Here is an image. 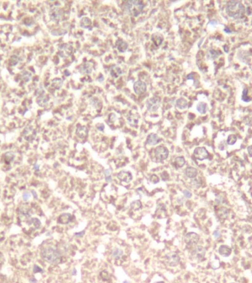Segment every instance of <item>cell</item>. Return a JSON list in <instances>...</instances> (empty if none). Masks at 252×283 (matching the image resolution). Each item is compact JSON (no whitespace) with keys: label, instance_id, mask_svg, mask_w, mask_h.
Wrapping results in <instances>:
<instances>
[{"label":"cell","instance_id":"obj_1","mask_svg":"<svg viewBox=\"0 0 252 283\" xmlns=\"http://www.w3.org/2000/svg\"><path fill=\"white\" fill-rule=\"evenodd\" d=\"M225 13L229 17L239 19L243 16L245 7L240 1H230L225 5Z\"/></svg>","mask_w":252,"mask_h":283},{"label":"cell","instance_id":"obj_2","mask_svg":"<svg viewBox=\"0 0 252 283\" xmlns=\"http://www.w3.org/2000/svg\"><path fill=\"white\" fill-rule=\"evenodd\" d=\"M41 256L46 262L51 264H57L61 261V254L56 248L45 247L41 251Z\"/></svg>","mask_w":252,"mask_h":283},{"label":"cell","instance_id":"obj_3","mask_svg":"<svg viewBox=\"0 0 252 283\" xmlns=\"http://www.w3.org/2000/svg\"><path fill=\"white\" fill-rule=\"evenodd\" d=\"M143 7H144V5L142 1L130 0L125 3L124 11L126 14L133 16V17H136L141 14Z\"/></svg>","mask_w":252,"mask_h":283},{"label":"cell","instance_id":"obj_4","mask_svg":"<svg viewBox=\"0 0 252 283\" xmlns=\"http://www.w3.org/2000/svg\"><path fill=\"white\" fill-rule=\"evenodd\" d=\"M22 137L27 142H32L36 137V131L32 126H27L22 131Z\"/></svg>","mask_w":252,"mask_h":283},{"label":"cell","instance_id":"obj_5","mask_svg":"<svg viewBox=\"0 0 252 283\" xmlns=\"http://www.w3.org/2000/svg\"><path fill=\"white\" fill-rule=\"evenodd\" d=\"M155 156L157 161H161L165 160L169 156V150L163 146H159L155 150Z\"/></svg>","mask_w":252,"mask_h":283},{"label":"cell","instance_id":"obj_6","mask_svg":"<svg viewBox=\"0 0 252 283\" xmlns=\"http://www.w3.org/2000/svg\"><path fill=\"white\" fill-rule=\"evenodd\" d=\"M160 105V99L158 97H153L149 98L147 102V108L149 111H156L159 109Z\"/></svg>","mask_w":252,"mask_h":283},{"label":"cell","instance_id":"obj_7","mask_svg":"<svg viewBox=\"0 0 252 283\" xmlns=\"http://www.w3.org/2000/svg\"><path fill=\"white\" fill-rule=\"evenodd\" d=\"M165 262L168 265L173 267V266H176L178 265L179 262H180V257H179L178 254L177 253L170 252L166 255Z\"/></svg>","mask_w":252,"mask_h":283},{"label":"cell","instance_id":"obj_8","mask_svg":"<svg viewBox=\"0 0 252 283\" xmlns=\"http://www.w3.org/2000/svg\"><path fill=\"white\" fill-rule=\"evenodd\" d=\"M50 17L54 22H59L63 17V10L59 7H53L50 10Z\"/></svg>","mask_w":252,"mask_h":283},{"label":"cell","instance_id":"obj_9","mask_svg":"<svg viewBox=\"0 0 252 283\" xmlns=\"http://www.w3.org/2000/svg\"><path fill=\"white\" fill-rule=\"evenodd\" d=\"M200 237L197 234L195 233V232H189V233L186 234V236L184 237V241L186 244L192 245H196L199 242Z\"/></svg>","mask_w":252,"mask_h":283},{"label":"cell","instance_id":"obj_10","mask_svg":"<svg viewBox=\"0 0 252 283\" xmlns=\"http://www.w3.org/2000/svg\"><path fill=\"white\" fill-rule=\"evenodd\" d=\"M194 156L197 159L202 161L209 157V153L205 148H197L194 151Z\"/></svg>","mask_w":252,"mask_h":283},{"label":"cell","instance_id":"obj_11","mask_svg":"<svg viewBox=\"0 0 252 283\" xmlns=\"http://www.w3.org/2000/svg\"><path fill=\"white\" fill-rule=\"evenodd\" d=\"M134 91L137 94H141L144 93L147 90V84L144 82L141 81H138L134 83L133 86Z\"/></svg>","mask_w":252,"mask_h":283},{"label":"cell","instance_id":"obj_12","mask_svg":"<svg viewBox=\"0 0 252 283\" xmlns=\"http://www.w3.org/2000/svg\"><path fill=\"white\" fill-rule=\"evenodd\" d=\"M31 208L27 204H22V205L19 208L18 214L20 217H24V218H27L31 216Z\"/></svg>","mask_w":252,"mask_h":283},{"label":"cell","instance_id":"obj_13","mask_svg":"<svg viewBox=\"0 0 252 283\" xmlns=\"http://www.w3.org/2000/svg\"><path fill=\"white\" fill-rule=\"evenodd\" d=\"M72 49L71 46H70L68 44H63L59 48V55L61 57L66 58L72 55Z\"/></svg>","mask_w":252,"mask_h":283},{"label":"cell","instance_id":"obj_14","mask_svg":"<svg viewBox=\"0 0 252 283\" xmlns=\"http://www.w3.org/2000/svg\"><path fill=\"white\" fill-rule=\"evenodd\" d=\"M139 118H140L139 115L138 114H135V113L130 112V113H129L127 116H126V119H127L128 122L130 124V126H134V127L137 126L138 123Z\"/></svg>","mask_w":252,"mask_h":283},{"label":"cell","instance_id":"obj_15","mask_svg":"<svg viewBox=\"0 0 252 283\" xmlns=\"http://www.w3.org/2000/svg\"><path fill=\"white\" fill-rule=\"evenodd\" d=\"M193 256H195L196 258L197 259H202L204 257L205 254H206V249L203 248L201 245H197L195 247V249H194L193 252H192Z\"/></svg>","mask_w":252,"mask_h":283},{"label":"cell","instance_id":"obj_16","mask_svg":"<svg viewBox=\"0 0 252 283\" xmlns=\"http://www.w3.org/2000/svg\"><path fill=\"white\" fill-rule=\"evenodd\" d=\"M118 178L121 181L126 182V183L131 181V180L132 179V174L130 173V172H127V171H121V172L118 174Z\"/></svg>","mask_w":252,"mask_h":283},{"label":"cell","instance_id":"obj_17","mask_svg":"<svg viewBox=\"0 0 252 283\" xmlns=\"http://www.w3.org/2000/svg\"><path fill=\"white\" fill-rule=\"evenodd\" d=\"M49 96L46 94H41V95L37 96L36 98V102L38 103L39 106H42V107H44L47 106L48 101H49Z\"/></svg>","mask_w":252,"mask_h":283},{"label":"cell","instance_id":"obj_18","mask_svg":"<svg viewBox=\"0 0 252 283\" xmlns=\"http://www.w3.org/2000/svg\"><path fill=\"white\" fill-rule=\"evenodd\" d=\"M160 139L155 134H150L147 139V144L149 145H155L159 143Z\"/></svg>","mask_w":252,"mask_h":283},{"label":"cell","instance_id":"obj_19","mask_svg":"<svg viewBox=\"0 0 252 283\" xmlns=\"http://www.w3.org/2000/svg\"><path fill=\"white\" fill-rule=\"evenodd\" d=\"M109 72L114 78H118L122 74V70L117 65H113L109 67Z\"/></svg>","mask_w":252,"mask_h":283},{"label":"cell","instance_id":"obj_20","mask_svg":"<svg viewBox=\"0 0 252 283\" xmlns=\"http://www.w3.org/2000/svg\"><path fill=\"white\" fill-rule=\"evenodd\" d=\"M115 46L121 53H124L128 48V44L122 39H118L115 43Z\"/></svg>","mask_w":252,"mask_h":283},{"label":"cell","instance_id":"obj_21","mask_svg":"<svg viewBox=\"0 0 252 283\" xmlns=\"http://www.w3.org/2000/svg\"><path fill=\"white\" fill-rule=\"evenodd\" d=\"M88 134V129L86 126H79L76 129V135L80 138H85Z\"/></svg>","mask_w":252,"mask_h":283},{"label":"cell","instance_id":"obj_22","mask_svg":"<svg viewBox=\"0 0 252 283\" xmlns=\"http://www.w3.org/2000/svg\"><path fill=\"white\" fill-rule=\"evenodd\" d=\"M72 215L69 213H64L62 215L59 216V219H58V222L61 224H67V223H70L72 221Z\"/></svg>","mask_w":252,"mask_h":283},{"label":"cell","instance_id":"obj_23","mask_svg":"<svg viewBox=\"0 0 252 283\" xmlns=\"http://www.w3.org/2000/svg\"><path fill=\"white\" fill-rule=\"evenodd\" d=\"M218 252L221 256L229 257L231 254V249L225 245H220L218 249Z\"/></svg>","mask_w":252,"mask_h":283},{"label":"cell","instance_id":"obj_24","mask_svg":"<svg viewBox=\"0 0 252 283\" xmlns=\"http://www.w3.org/2000/svg\"><path fill=\"white\" fill-rule=\"evenodd\" d=\"M222 55V53L220 50H214V49H210L208 50L207 53V58L211 60H214V59L217 58L220 55Z\"/></svg>","mask_w":252,"mask_h":283},{"label":"cell","instance_id":"obj_25","mask_svg":"<svg viewBox=\"0 0 252 283\" xmlns=\"http://www.w3.org/2000/svg\"><path fill=\"white\" fill-rule=\"evenodd\" d=\"M151 40L156 46H159L163 42V38L161 35L158 34V33H155L151 37Z\"/></svg>","mask_w":252,"mask_h":283},{"label":"cell","instance_id":"obj_26","mask_svg":"<svg viewBox=\"0 0 252 283\" xmlns=\"http://www.w3.org/2000/svg\"><path fill=\"white\" fill-rule=\"evenodd\" d=\"M185 173H186V176H187L188 178H195V177L197 176L198 172H197V170L196 168H195V167H188L186 169V170H185Z\"/></svg>","mask_w":252,"mask_h":283},{"label":"cell","instance_id":"obj_27","mask_svg":"<svg viewBox=\"0 0 252 283\" xmlns=\"http://www.w3.org/2000/svg\"><path fill=\"white\" fill-rule=\"evenodd\" d=\"M91 25H92V22H91V20L88 17L82 18L81 21H80V26H81L82 28L89 29Z\"/></svg>","mask_w":252,"mask_h":283},{"label":"cell","instance_id":"obj_28","mask_svg":"<svg viewBox=\"0 0 252 283\" xmlns=\"http://www.w3.org/2000/svg\"><path fill=\"white\" fill-rule=\"evenodd\" d=\"M27 222L29 226H32L33 229H37L41 226V222L38 218H30Z\"/></svg>","mask_w":252,"mask_h":283},{"label":"cell","instance_id":"obj_29","mask_svg":"<svg viewBox=\"0 0 252 283\" xmlns=\"http://www.w3.org/2000/svg\"><path fill=\"white\" fill-rule=\"evenodd\" d=\"M15 158V154L13 152L11 151H8L7 153H5V155H4V160H5V162L7 164V165H9L14 160Z\"/></svg>","mask_w":252,"mask_h":283},{"label":"cell","instance_id":"obj_30","mask_svg":"<svg viewBox=\"0 0 252 283\" xmlns=\"http://www.w3.org/2000/svg\"><path fill=\"white\" fill-rule=\"evenodd\" d=\"M217 215L222 219H225L229 215V210L225 207H220L217 212Z\"/></svg>","mask_w":252,"mask_h":283},{"label":"cell","instance_id":"obj_31","mask_svg":"<svg viewBox=\"0 0 252 283\" xmlns=\"http://www.w3.org/2000/svg\"><path fill=\"white\" fill-rule=\"evenodd\" d=\"M63 85V81L61 78H54L52 81V86L55 89H60Z\"/></svg>","mask_w":252,"mask_h":283},{"label":"cell","instance_id":"obj_32","mask_svg":"<svg viewBox=\"0 0 252 283\" xmlns=\"http://www.w3.org/2000/svg\"><path fill=\"white\" fill-rule=\"evenodd\" d=\"M176 106L178 109H186V108H187L188 103L187 101H186V100H185L184 98H179L176 101Z\"/></svg>","mask_w":252,"mask_h":283},{"label":"cell","instance_id":"obj_33","mask_svg":"<svg viewBox=\"0 0 252 283\" xmlns=\"http://www.w3.org/2000/svg\"><path fill=\"white\" fill-rule=\"evenodd\" d=\"M20 75H21V79L25 83L29 82L31 80V78H32V74L28 71H23V72H22Z\"/></svg>","mask_w":252,"mask_h":283},{"label":"cell","instance_id":"obj_34","mask_svg":"<svg viewBox=\"0 0 252 283\" xmlns=\"http://www.w3.org/2000/svg\"><path fill=\"white\" fill-rule=\"evenodd\" d=\"M186 163V161H185V159L183 156H179V157H177L176 159H175V162H174V165L176 168H180V167H182Z\"/></svg>","mask_w":252,"mask_h":283},{"label":"cell","instance_id":"obj_35","mask_svg":"<svg viewBox=\"0 0 252 283\" xmlns=\"http://www.w3.org/2000/svg\"><path fill=\"white\" fill-rule=\"evenodd\" d=\"M81 70L86 74H90L93 72V64L90 62H86L82 66Z\"/></svg>","mask_w":252,"mask_h":283},{"label":"cell","instance_id":"obj_36","mask_svg":"<svg viewBox=\"0 0 252 283\" xmlns=\"http://www.w3.org/2000/svg\"><path fill=\"white\" fill-rule=\"evenodd\" d=\"M197 110L199 111L200 114H206L207 110H208V106H207L206 103H203V102H200L197 104Z\"/></svg>","mask_w":252,"mask_h":283},{"label":"cell","instance_id":"obj_37","mask_svg":"<svg viewBox=\"0 0 252 283\" xmlns=\"http://www.w3.org/2000/svg\"><path fill=\"white\" fill-rule=\"evenodd\" d=\"M19 61H20V58L17 55H11L10 58L9 64H10V66H16V64H19Z\"/></svg>","mask_w":252,"mask_h":283},{"label":"cell","instance_id":"obj_38","mask_svg":"<svg viewBox=\"0 0 252 283\" xmlns=\"http://www.w3.org/2000/svg\"><path fill=\"white\" fill-rule=\"evenodd\" d=\"M112 254H113V257L114 258L118 260V259H120L121 257H122L123 251L121 250L120 249H115L113 251Z\"/></svg>","mask_w":252,"mask_h":283},{"label":"cell","instance_id":"obj_39","mask_svg":"<svg viewBox=\"0 0 252 283\" xmlns=\"http://www.w3.org/2000/svg\"><path fill=\"white\" fill-rule=\"evenodd\" d=\"M237 140H238V138H237L236 136L234 134L229 135V137H228V139H227V144L229 145H233L235 144V142H236Z\"/></svg>","mask_w":252,"mask_h":283},{"label":"cell","instance_id":"obj_40","mask_svg":"<svg viewBox=\"0 0 252 283\" xmlns=\"http://www.w3.org/2000/svg\"><path fill=\"white\" fill-rule=\"evenodd\" d=\"M141 206H142V204L140 201H135L131 204V208L133 210H138L141 209Z\"/></svg>","mask_w":252,"mask_h":283},{"label":"cell","instance_id":"obj_41","mask_svg":"<svg viewBox=\"0 0 252 283\" xmlns=\"http://www.w3.org/2000/svg\"><path fill=\"white\" fill-rule=\"evenodd\" d=\"M248 89H245L243 90V92H242V101H244V102H250V101H251V98H249V96L247 95V94H248Z\"/></svg>","mask_w":252,"mask_h":283},{"label":"cell","instance_id":"obj_42","mask_svg":"<svg viewBox=\"0 0 252 283\" xmlns=\"http://www.w3.org/2000/svg\"><path fill=\"white\" fill-rule=\"evenodd\" d=\"M90 103L96 108L98 107V106H101V102L98 100V99H97L96 98H92V99L90 100Z\"/></svg>","mask_w":252,"mask_h":283},{"label":"cell","instance_id":"obj_43","mask_svg":"<svg viewBox=\"0 0 252 283\" xmlns=\"http://www.w3.org/2000/svg\"><path fill=\"white\" fill-rule=\"evenodd\" d=\"M100 276L101 277V279L102 280H109V273L107 272V271H101V272L100 273Z\"/></svg>","mask_w":252,"mask_h":283},{"label":"cell","instance_id":"obj_44","mask_svg":"<svg viewBox=\"0 0 252 283\" xmlns=\"http://www.w3.org/2000/svg\"><path fill=\"white\" fill-rule=\"evenodd\" d=\"M149 180H150V181L152 182V183L156 184L159 181V178H158V176H156V175H152Z\"/></svg>","mask_w":252,"mask_h":283},{"label":"cell","instance_id":"obj_45","mask_svg":"<svg viewBox=\"0 0 252 283\" xmlns=\"http://www.w3.org/2000/svg\"><path fill=\"white\" fill-rule=\"evenodd\" d=\"M33 272L34 273H38V272H40V273H42L43 272V270L41 269L40 267H39L38 265H34V267H33Z\"/></svg>","mask_w":252,"mask_h":283},{"label":"cell","instance_id":"obj_46","mask_svg":"<svg viewBox=\"0 0 252 283\" xmlns=\"http://www.w3.org/2000/svg\"><path fill=\"white\" fill-rule=\"evenodd\" d=\"M219 149L221 150H225L226 149V144H225V142H221L220 144L219 145Z\"/></svg>","mask_w":252,"mask_h":283},{"label":"cell","instance_id":"obj_47","mask_svg":"<svg viewBox=\"0 0 252 283\" xmlns=\"http://www.w3.org/2000/svg\"><path fill=\"white\" fill-rule=\"evenodd\" d=\"M184 195H185V197H186V198H191V197H192L191 192L187 190V189H185V190H184Z\"/></svg>","mask_w":252,"mask_h":283},{"label":"cell","instance_id":"obj_48","mask_svg":"<svg viewBox=\"0 0 252 283\" xmlns=\"http://www.w3.org/2000/svg\"><path fill=\"white\" fill-rule=\"evenodd\" d=\"M161 178L163 181H167L168 178H169V174H168L167 172H163V173L161 174Z\"/></svg>","mask_w":252,"mask_h":283},{"label":"cell","instance_id":"obj_49","mask_svg":"<svg viewBox=\"0 0 252 283\" xmlns=\"http://www.w3.org/2000/svg\"><path fill=\"white\" fill-rule=\"evenodd\" d=\"M30 197H31V194H30L29 193H24V194H23V196H22V198H23L24 201H27L29 199Z\"/></svg>","mask_w":252,"mask_h":283},{"label":"cell","instance_id":"obj_50","mask_svg":"<svg viewBox=\"0 0 252 283\" xmlns=\"http://www.w3.org/2000/svg\"><path fill=\"white\" fill-rule=\"evenodd\" d=\"M192 184H193L194 186H195V187H200V182L198 181L197 180H193L192 181Z\"/></svg>","mask_w":252,"mask_h":283},{"label":"cell","instance_id":"obj_51","mask_svg":"<svg viewBox=\"0 0 252 283\" xmlns=\"http://www.w3.org/2000/svg\"><path fill=\"white\" fill-rule=\"evenodd\" d=\"M96 128H98V129L99 130V131H103L104 129V124H98L96 126Z\"/></svg>","mask_w":252,"mask_h":283},{"label":"cell","instance_id":"obj_52","mask_svg":"<svg viewBox=\"0 0 252 283\" xmlns=\"http://www.w3.org/2000/svg\"><path fill=\"white\" fill-rule=\"evenodd\" d=\"M213 235H214V237H215V238L220 237V232H218V231H214V233H213Z\"/></svg>","mask_w":252,"mask_h":283},{"label":"cell","instance_id":"obj_53","mask_svg":"<svg viewBox=\"0 0 252 283\" xmlns=\"http://www.w3.org/2000/svg\"><path fill=\"white\" fill-rule=\"evenodd\" d=\"M247 150H248V153H249V156H251V157H252V145H250L249 148H248Z\"/></svg>","mask_w":252,"mask_h":283},{"label":"cell","instance_id":"obj_54","mask_svg":"<svg viewBox=\"0 0 252 283\" xmlns=\"http://www.w3.org/2000/svg\"><path fill=\"white\" fill-rule=\"evenodd\" d=\"M104 173H105L106 177L111 176H110V174H111V170H106L105 171H104Z\"/></svg>","mask_w":252,"mask_h":283},{"label":"cell","instance_id":"obj_55","mask_svg":"<svg viewBox=\"0 0 252 283\" xmlns=\"http://www.w3.org/2000/svg\"><path fill=\"white\" fill-rule=\"evenodd\" d=\"M85 234V232H80V233H76V236H80V237H82V236H83V234Z\"/></svg>","mask_w":252,"mask_h":283},{"label":"cell","instance_id":"obj_56","mask_svg":"<svg viewBox=\"0 0 252 283\" xmlns=\"http://www.w3.org/2000/svg\"><path fill=\"white\" fill-rule=\"evenodd\" d=\"M106 181H112V178H111V176H108V177H106Z\"/></svg>","mask_w":252,"mask_h":283},{"label":"cell","instance_id":"obj_57","mask_svg":"<svg viewBox=\"0 0 252 283\" xmlns=\"http://www.w3.org/2000/svg\"><path fill=\"white\" fill-rule=\"evenodd\" d=\"M39 166L38 165H34V170H36V171H38L39 170Z\"/></svg>","mask_w":252,"mask_h":283},{"label":"cell","instance_id":"obj_58","mask_svg":"<svg viewBox=\"0 0 252 283\" xmlns=\"http://www.w3.org/2000/svg\"><path fill=\"white\" fill-rule=\"evenodd\" d=\"M64 73H65V75H67V76H69V75H70V72H69V71H68V70L65 71Z\"/></svg>","mask_w":252,"mask_h":283},{"label":"cell","instance_id":"obj_59","mask_svg":"<svg viewBox=\"0 0 252 283\" xmlns=\"http://www.w3.org/2000/svg\"><path fill=\"white\" fill-rule=\"evenodd\" d=\"M32 193H33V196H34V198H37V195H36V192H34L33 190H32Z\"/></svg>","mask_w":252,"mask_h":283},{"label":"cell","instance_id":"obj_60","mask_svg":"<svg viewBox=\"0 0 252 283\" xmlns=\"http://www.w3.org/2000/svg\"><path fill=\"white\" fill-rule=\"evenodd\" d=\"M76 269H73V271H72V275H76Z\"/></svg>","mask_w":252,"mask_h":283},{"label":"cell","instance_id":"obj_61","mask_svg":"<svg viewBox=\"0 0 252 283\" xmlns=\"http://www.w3.org/2000/svg\"><path fill=\"white\" fill-rule=\"evenodd\" d=\"M124 283H130L129 282H127V281H124Z\"/></svg>","mask_w":252,"mask_h":283},{"label":"cell","instance_id":"obj_62","mask_svg":"<svg viewBox=\"0 0 252 283\" xmlns=\"http://www.w3.org/2000/svg\"><path fill=\"white\" fill-rule=\"evenodd\" d=\"M155 283H164L163 282H155Z\"/></svg>","mask_w":252,"mask_h":283}]
</instances>
